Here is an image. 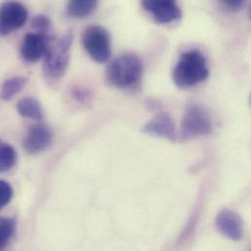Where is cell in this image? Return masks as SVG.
I'll use <instances>...</instances> for the list:
<instances>
[{
	"label": "cell",
	"mask_w": 251,
	"mask_h": 251,
	"mask_svg": "<svg viewBox=\"0 0 251 251\" xmlns=\"http://www.w3.org/2000/svg\"><path fill=\"white\" fill-rule=\"evenodd\" d=\"M27 9L19 2L9 1L0 5V35H8L21 28L27 21Z\"/></svg>",
	"instance_id": "6"
},
{
	"label": "cell",
	"mask_w": 251,
	"mask_h": 251,
	"mask_svg": "<svg viewBox=\"0 0 251 251\" xmlns=\"http://www.w3.org/2000/svg\"><path fill=\"white\" fill-rule=\"evenodd\" d=\"M17 162V152L8 143L0 141V173L11 170Z\"/></svg>",
	"instance_id": "15"
},
{
	"label": "cell",
	"mask_w": 251,
	"mask_h": 251,
	"mask_svg": "<svg viewBox=\"0 0 251 251\" xmlns=\"http://www.w3.org/2000/svg\"><path fill=\"white\" fill-rule=\"evenodd\" d=\"M31 27L34 29V32L51 36L52 23L47 16L37 15L33 17L31 21Z\"/></svg>",
	"instance_id": "17"
},
{
	"label": "cell",
	"mask_w": 251,
	"mask_h": 251,
	"mask_svg": "<svg viewBox=\"0 0 251 251\" xmlns=\"http://www.w3.org/2000/svg\"><path fill=\"white\" fill-rule=\"evenodd\" d=\"M82 44L88 55L98 63L109 61L112 48L108 30L98 25L88 26L82 34Z\"/></svg>",
	"instance_id": "4"
},
{
	"label": "cell",
	"mask_w": 251,
	"mask_h": 251,
	"mask_svg": "<svg viewBox=\"0 0 251 251\" xmlns=\"http://www.w3.org/2000/svg\"><path fill=\"white\" fill-rule=\"evenodd\" d=\"M212 132V123L207 113L200 106L189 105L183 117L180 130L181 140H190L199 136L209 135Z\"/></svg>",
	"instance_id": "5"
},
{
	"label": "cell",
	"mask_w": 251,
	"mask_h": 251,
	"mask_svg": "<svg viewBox=\"0 0 251 251\" xmlns=\"http://www.w3.org/2000/svg\"><path fill=\"white\" fill-rule=\"evenodd\" d=\"M142 132L148 135L165 138L171 142L178 140L175 126L167 114H158L142 128Z\"/></svg>",
	"instance_id": "11"
},
{
	"label": "cell",
	"mask_w": 251,
	"mask_h": 251,
	"mask_svg": "<svg viewBox=\"0 0 251 251\" xmlns=\"http://www.w3.org/2000/svg\"><path fill=\"white\" fill-rule=\"evenodd\" d=\"M209 75L205 57L199 51L184 53L173 71V79L180 88H189L204 81Z\"/></svg>",
	"instance_id": "2"
},
{
	"label": "cell",
	"mask_w": 251,
	"mask_h": 251,
	"mask_svg": "<svg viewBox=\"0 0 251 251\" xmlns=\"http://www.w3.org/2000/svg\"><path fill=\"white\" fill-rule=\"evenodd\" d=\"M98 2L93 0H74L67 5V14L74 19H84L92 15Z\"/></svg>",
	"instance_id": "13"
},
{
	"label": "cell",
	"mask_w": 251,
	"mask_h": 251,
	"mask_svg": "<svg viewBox=\"0 0 251 251\" xmlns=\"http://www.w3.org/2000/svg\"><path fill=\"white\" fill-rule=\"evenodd\" d=\"M221 4L228 11L237 12V11H240L243 8V6L245 5V1H243V0H229V1H222Z\"/></svg>",
	"instance_id": "19"
},
{
	"label": "cell",
	"mask_w": 251,
	"mask_h": 251,
	"mask_svg": "<svg viewBox=\"0 0 251 251\" xmlns=\"http://www.w3.org/2000/svg\"><path fill=\"white\" fill-rule=\"evenodd\" d=\"M27 82V78L25 76L17 75L6 79L1 85L0 89V98L3 101L12 100L24 87Z\"/></svg>",
	"instance_id": "14"
},
{
	"label": "cell",
	"mask_w": 251,
	"mask_h": 251,
	"mask_svg": "<svg viewBox=\"0 0 251 251\" xmlns=\"http://www.w3.org/2000/svg\"><path fill=\"white\" fill-rule=\"evenodd\" d=\"M51 41V36L37 32H29L25 34L20 46L21 57L27 63L39 61L45 56Z\"/></svg>",
	"instance_id": "7"
},
{
	"label": "cell",
	"mask_w": 251,
	"mask_h": 251,
	"mask_svg": "<svg viewBox=\"0 0 251 251\" xmlns=\"http://www.w3.org/2000/svg\"><path fill=\"white\" fill-rule=\"evenodd\" d=\"M73 40L74 35L70 31L56 43H50L43 57V75L49 84H56L64 77L70 63Z\"/></svg>",
	"instance_id": "1"
},
{
	"label": "cell",
	"mask_w": 251,
	"mask_h": 251,
	"mask_svg": "<svg viewBox=\"0 0 251 251\" xmlns=\"http://www.w3.org/2000/svg\"><path fill=\"white\" fill-rule=\"evenodd\" d=\"M16 229L15 221L11 218H0V251L5 249L11 238L13 237Z\"/></svg>",
	"instance_id": "16"
},
{
	"label": "cell",
	"mask_w": 251,
	"mask_h": 251,
	"mask_svg": "<svg viewBox=\"0 0 251 251\" xmlns=\"http://www.w3.org/2000/svg\"><path fill=\"white\" fill-rule=\"evenodd\" d=\"M13 198V189L11 185L4 181L0 180V209L7 206Z\"/></svg>",
	"instance_id": "18"
},
{
	"label": "cell",
	"mask_w": 251,
	"mask_h": 251,
	"mask_svg": "<svg viewBox=\"0 0 251 251\" xmlns=\"http://www.w3.org/2000/svg\"><path fill=\"white\" fill-rule=\"evenodd\" d=\"M143 65L133 54L123 55L114 60L107 68L108 82L118 88L129 89L138 85L142 77Z\"/></svg>",
	"instance_id": "3"
},
{
	"label": "cell",
	"mask_w": 251,
	"mask_h": 251,
	"mask_svg": "<svg viewBox=\"0 0 251 251\" xmlns=\"http://www.w3.org/2000/svg\"><path fill=\"white\" fill-rule=\"evenodd\" d=\"M17 112L23 117L35 122L43 119V110L38 100L32 97L22 98L17 103Z\"/></svg>",
	"instance_id": "12"
},
{
	"label": "cell",
	"mask_w": 251,
	"mask_h": 251,
	"mask_svg": "<svg viewBox=\"0 0 251 251\" xmlns=\"http://www.w3.org/2000/svg\"><path fill=\"white\" fill-rule=\"evenodd\" d=\"M142 6L152 14L154 21L158 24H169L182 17V10L176 1L145 0L142 2Z\"/></svg>",
	"instance_id": "9"
},
{
	"label": "cell",
	"mask_w": 251,
	"mask_h": 251,
	"mask_svg": "<svg viewBox=\"0 0 251 251\" xmlns=\"http://www.w3.org/2000/svg\"><path fill=\"white\" fill-rule=\"evenodd\" d=\"M148 106L150 109H158L159 108V103H157L155 100L153 102H151V100H149Z\"/></svg>",
	"instance_id": "20"
},
{
	"label": "cell",
	"mask_w": 251,
	"mask_h": 251,
	"mask_svg": "<svg viewBox=\"0 0 251 251\" xmlns=\"http://www.w3.org/2000/svg\"><path fill=\"white\" fill-rule=\"evenodd\" d=\"M53 140V132L48 126L44 125L31 126L23 142V147L26 152L37 154L47 149Z\"/></svg>",
	"instance_id": "8"
},
{
	"label": "cell",
	"mask_w": 251,
	"mask_h": 251,
	"mask_svg": "<svg viewBox=\"0 0 251 251\" xmlns=\"http://www.w3.org/2000/svg\"><path fill=\"white\" fill-rule=\"evenodd\" d=\"M216 227L225 237L241 241L244 237V223L241 216L232 210H222L216 218Z\"/></svg>",
	"instance_id": "10"
}]
</instances>
